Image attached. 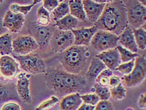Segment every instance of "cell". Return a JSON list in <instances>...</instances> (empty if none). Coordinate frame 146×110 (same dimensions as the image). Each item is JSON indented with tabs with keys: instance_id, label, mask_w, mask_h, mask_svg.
I'll return each mask as SVG.
<instances>
[{
	"instance_id": "4",
	"label": "cell",
	"mask_w": 146,
	"mask_h": 110,
	"mask_svg": "<svg viewBox=\"0 0 146 110\" xmlns=\"http://www.w3.org/2000/svg\"><path fill=\"white\" fill-rule=\"evenodd\" d=\"M18 61L20 67L28 73L37 74L45 73L46 66L43 59L37 53H29L26 55H14Z\"/></svg>"
},
{
	"instance_id": "26",
	"label": "cell",
	"mask_w": 146,
	"mask_h": 110,
	"mask_svg": "<svg viewBox=\"0 0 146 110\" xmlns=\"http://www.w3.org/2000/svg\"><path fill=\"white\" fill-rule=\"evenodd\" d=\"M37 23L43 26H47L50 23V17L49 12L43 7L41 6L37 11Z\"/></svg>"
},
{
	"instance_id": "24",
	"label": "cell",
	"mask_w": 146,
	"mask_h": 110,
	"mask_svg": "<svg viewBox=\"0 0 146 110\" xmlns=\"http://www.w3.org/2000/svg\"><path fill=\"white\" fill-rule=\"evenodd\" d=\"M52 13L53 20L55 21L70 13L68 2L64 1V0L62 2H60L58 5L52 11Z\"/></svg>"
},
{
	"instance_id": "17",
	"label": "cell",
	"mask_w": 146,
	"mask_h": 110,
	"mask_svg": "<svg viewBox=\"0 0 146 110\" xmlns=\"http://www.w3.org/2000/svg\"><path fill=\"white\" fill-rule=\"evenodd\" d=\"M119 42L125 49L131 52L137 53L138 47L136 44L133 30L130 27H126L119 35Z\"/></svg>"
},
{
	"instance_id": "2",
	"label": "cell",
	"mask_w": 146,
	"mask_h": 110,
	"mask_svg": "<svg viewBox=\"0 0 146 110\" xmlns=\"http://www.w3.org/2000/svg\"><path fill=\"white\" fill-rule=\"evenodd\" d=\"M94 25L98 29L119 35L129 26L127 9L122 0L106 3L104 10Z\"/></svg>"
},
{
	"instance_id": "15",
	"label": "cell",
	"mask_w": 146,
	"mask_h": 110,
	"mask_svg": "<svg viewBox=\"0 0 146 110\" xmlns=\"http://www.w3.org/2000/svg\"><path fill=\"white\" fill-rule=\"evenodd\" d=\"M96 57L104 63L107 68L112 71L115 70L122 62L119 51L116 47L101 52Z\"/></svg>"
},
{
	"instance_id": "22",
	"label": "cell",
	"mask_w": 146,
	"mask_h": 110,
	"mask_svg": "<svg viewBox=\"0 0 146 110\" xmlns=\"http://www.w3.org/2000/svg\"><path fill=\"white\" fill-rule=\"evenodd\" d=\"M78 24V20L68 13L60 20L56 21L55 26L62 30H72L77 28Z\"/></svg>"
},
{
	"instance_id": "20",
	"label": "cell",
	"mask_w": 146,
	"mask_h": 110,
	"mask_svg": "<svg viewBox=\"0 0 146 110\" xmlns=\"http://www.w3.org/2000/svg\"><path fill=\"white\" fill-rule=\"evenodd\" d=\"M107 67L104 63L97 57L92 60L89 68L86 73V79L88 81H93L96 79L100 72L106 69Z\"/></svg>"
},
{
	"instance_id": "25",
	"label": "cell",
	"mask_w": 146,
	"mask_h": 110,
	"mask_svg": "<svg viewBox=\"0 0 146 110\" xmlns=\"http://www.w3.org/2000/svg\"><path fill=\"white\" fill-rule=\"evenodd\" d=\"M138 49L145 50L146 48V31L142 27L132 29Z\"/></svg>"
},
{
	"instance_id": "39",
	"label": "cell",
	"mask_w": 146,
	"mask_h": 110,
	"mask_svg": "<svg viewBox=\"0 0 146 110\" xmlns=\"http://www.w3.org/2000/svg\"><path fill=\"white\" fill-rule=\"evenodd\" d=\"M138 106L140 108L145 109L146 108V94H141L138 99Z\"/></svg>"
},
{
	"instance_id": "18",
	"label": "cell",
	"mask_w": 146,
	"mask_h": 110,
	"mask_svg": "<svg viewBox=\"0 0 146 110\" xmlns=\"http://www.w3.org/2000/svg\"><path fill=\"white\" fill-rule=\"evenodd\" d=\"M83 103L78 92L67 94L62 99L60 108L62 110H77Z\"/></svg>"
},
{
	"instance_id": "14",
	"label": "cell",
	"mask_w": 146,
	"mask_h": 110,
	"mask_svg": "<svg viewBox=\"0 0 146 110\" xmlns=\"http://www.w3.org/2000/svg\"><path fill=\"white\" fill-rule=\"evenodd\" d=\"M26 74L20 73L18 75L16 89L20 99L26 104H31L32 102L30 91V80Z\"/></svg>"
},
{
	"instance_id": "40",
	"label": "cell",
	"mask_w": 146,
	"mask_h": 110,
	"mask_svg": "<svg viewBox=\"0 0 146 110\" xmlns=\"http://www.w3.org/2000/svg\"><path fill=\"white\" fill-rule=\"evenodd\" d=\"M95 106L91 105H88V104L82 103L80 107L78 108V110H94Z\"/></svg>"
},
{
	"instance_id": "42",
	"label": "cell",
	"mask_w": 146,
	"mask_h": 110,
	"mask_svg": "<svg viewBox=\"0 0 146 110\" xmlns=\"http://www.w3.org/2000/svg\"><path fill=\"white\" fill-rule=\"evenodd\" d=\"M92 1L97 3H106V0H92Z\"/></svg>"
},
{
	"instance_id": "13",
	"label": "cell",
	"mask_w": 146,
	"mask_h": 110,
	"mask_svg": "<svg viewBox=\"0 0 146 110\" xmlns=\"http://www.w3.org/2000/svg\"><path fill=\"white\" fill-rule=\"evenodd\" d=\"M98 28L94 25L90 28H81L72 29L74 35V45L88 46L90 45L92 38L98 30Z\"/></svg>"
},
{
	"instance_id": "38",
	"label": "cell",
	"mask_w": 146,
	"mask_h": 110,
	"mask_svg": "<svg viewBox=\"0 0 146 110\" xmlns=\"http://www.w3.org/2000/svg\"><path fill=\"white\" fill-rule=\"evenodd\" d=\"M120 83H121V80L119 77L117 76V75H111L109 78V86L110 87L117 86Z\"/></svg>"
},
{
	"instance_id": "45",
	"label": "cell",
	"mask_w": 146,
	"mask_h": 110,
	"mask_svg": "<svg viewBox=\"0 0 146 110\" xmlns=\"http://www.w3.org/2000/svg\"><path fill=\"white\" fill-rule=\"evenodd\" d=\"M106 3H110L112 1H113V0H106Z\"/></svg>"
},
{
	"instance_id": "34",
	"label": "cell",
	"mask_w": 146,
	"mask_h": 110,
	"mask_svg": "<svg viewBox=\"0 0 146 110\" xmlns=\"http://www.w3.org/2000/svg\"><path fill=\"white\" fill-rule=\"evenodd\" d=\"M81 99L83 103L96 106L100 101V98L96 94H87L81 96Z\"/></svg>"
},
{
	"instance_id": "10",
	"label": "cell",
	"mask_w": 146,
	"mask_h": 110,
	"mask_svg": "<svg viewBox=\"0 0 146 110\" xmlns=\"http://www.w3.org/2000/svg\"><path fill=\"white\" fill-rule=\"evenodd\" d=\"M39 45L30 35H21L13 40V51L26 55L39 48Z\"/></svg>"
},
{
	"instance_id": "35",
	"label": "cell",
	"mask_w": 146,
	"mask_h": 110,
	"mask_svg": "<svg viewBox=\"0 0 146 110\" xmlns=\"http://www.w3.org/2000/svg\"><path fill=\"white\" fill-rule=\"evenodd\" d=\"M96 110H113L114 106L113 104L108 100H101L97 103L95 106Z\"/></svg>"
},
{
	"instance_id": "32",
	"label": "cell",
	"mask_w": 146,
	"mask_h": 110,
	"mask_svg": "<svg viewBox=\"0 0 146 110\" xmlns=\"http://www.w3.org/2000/svg\"><path fill=\"white\" fill-rule=\"evenodd\" d=\"M134 60L135 59H133L130 61L123 62L115 69V70L119 71L120 73L124 75L131 73L134 66Z\"/></svg>"
},
{
	"instance_id": "6",
	"label": "cell",
	"mask_w": 146,
	"mask_h": 110,
	"mask_svg": "<svg viewBox=\"0 0 146 110\" xmlns=\"http://www.w3.org/2000/svg\"><path fill=\"white\" fill-rule=\"evenodd\" d=\"M146 76L145 56L136 57L134 60V66L131 73L124 75L123 81L128 87L138 86L142 83Z\"/></svg>"
},
{
	"instance_id": "12",
	"label": "cell",
	"mask_w": 146,
	"mask_h": 110,
	"mask_svg": "<svg viewBox=\"0 0 146 110\" xmlns=\"http://www.w3.org/2000/svg\"><path fill=\"white\" fill-rule=\"evenodd\" d=\"M20 69L15 60L8 55L0 57V75L6 79H12L17 76Z\"/></svg>"
},
{
	"instance_id": "16",
	"label": "cell",
	"mask_w": 146,
	"mask_h": 110,
	"mask_svg": "<svg viewBox=\"0 0 146 110\" xmlns=\"http://www.w3.org/2000/svg\"><path fill=\"white\" fill-rule=\"evenodd\" d=\"M87 18L95 23L102 13L106 3H97L92 0H82Z\"/></svg>"
},
{
	"instance_id": "29",
	"label": "cell",
	"mask_w": 146,
	"mask_h": 110,
	"mask_svg": "<svg viewBox=\"0 0 146 110\" xmlns=\"http://www.w3.org/2000/svg\"><path fill=\"white\" fill-rule=\"evenodd\" d=\"M113 75V72L109 68L105 69L102 71L99 75H98L96 80L101 86H109V78L111 75Z\"/></svg>"
},
{
	"instance_id": "43",
	"label": "cell",
	"mask_w": 146,
	"mask_h": 110,
	"mask_svg": "<svg viewBox=\"0 0 146 110\" xmlns=\"http://www.w3.org/2000/svg\"><path fill=\"white\" fill-rule=\"evenodd\" d=\"M137 1L143 6H146V0H137Z\"/></svg>"
},
{
	"instance_id": "28",
	"label": "cell",
	"mask_w": 146,
	"mask_h": 110,
	"mask_svg": "<svg viewBox=\"0 0 146 110\" xmlns=\"http://www.w3.org/2000/svg\"><path fill=\"white\" fill-rule=\"evenodd\" d=\"M110 96L112 98L116 100H122L126 96V90L121 83L117 86L110 88Z\"/></svg>"
},
{
	"instance_id": "31",
	"label": "cell",
	"mask_w": 146,
	"mask_h": 110,
	"mask_svg": "<svg viewBox=\"0 0 146 110\" xmlns=\"http://www.w3.org/2000/svg\"><path fill=\"white\" fill-rule=\"evenodd\" d=\"M34 5H18L17 3H14L10 6L9 8V10H11L12 12L15 13H20L23 14L24 15H27L28 13H29L31 8H33Z\"/></svg>"
},
{
	"instance_id": "8",
	"label": "cell",
	"mask_w": 146,
	"mask_h": 110,
	"mask_svg": "<svg viewBox=\"0 0 146 110\" xmlns=\"http://www.w3.org/2000/svg\"><path fill=\"white\" fill-rule=\"evenodd\" d=\"M30 35L35 40L40 47H45L50 42L54 30L53 28L40 25L37 22H30L27 25Z\"/></svg>"
},
{
	"instance_id": "47",
	"label": "cell",
	"mask_w": 146,
	"mask_h": 110,
	"mask_svg": "<svg viewBox=\"0 0 146 110\" xmlns=\"http://www.w3.org/2000/svg\"><path fill=\"white\" fill-rule=\"evenodd\" d=\"M3 1H4V0H0V3H2Z\"/></svg>"
},
{
	"instance_id": "23",
	"label": "cell",
	"mask_w": 146,
	"mask_h": 110,
	"mask_svg": "<svg viewBox=\"0 0 146 110\" xmlns=\"http://www.w3.org/2000/svg\"><path fill=\"white\" fill-rule=\"evenodd\" d=\"M13 52V39L11 34L5 33L0 35V54L9 55Z\"/></svg>"
},
{
	"instance_id": "30",
	"label": "cell",
	"mask_w": 146,
	"mask_h": 110,
	"mask_svg": "<svg viewBox=\"0 0 146 110\" xmlns=\"http://www.w3.org/2000/svg\"><path fill=\"white\" fill-rule=\"evenodd\" d=\"M95 91L99 97L100 100H108L110 97V88L108 86H103L98 83L94 84Z\"/></svg>"
},
{
	"instance_id": "27",
	"label": "cell",
	"mask_w": 146,
	"mask_h": 110,
	"mask_svg": "<svg viewBox=\"0 0 146 110\" xmlns=\"http://www.w3.org/2000/svg\"><path fill=\"white\" fill-rule=\"evenodd\" d=\"M116 48L118 50L120 59H121V62H126L131 61L132 59H135L136 57L139 55L137 53L132 52L131 50L125 49V47H123L122 45H117Z\"/></svg>"
},
{
	"instance_id": "1",
	"label": "cell",
	"mask_w": 146,
	"mask_h": 110,
	"mask_svg": "<svg viewBox=\"0 0 146 110\" xmlns=\"http://www.w3.org/2000/svg\"><path fill=\"white\" fill-rule=\"evenodd\" d=\"M45 81L50 89L60 96L78 92L87 84V79L81 75L56 69H46Z\"/></svg>"
},
{
	"instance_id": "7",
	"label": "cell",
	"mask_w": 146,
	"mask_h": 110,
	"mask_svg": "<svg viewBox=\"0 0 146 110\" xmlns=\"http://www.w3.org/2000/svg\"><path fill=\"white\" fill-rule=\"evenodd\" d=\"M119 42V36L112 32L98 29L92 38L90 45L98 52L115 48Z\"/></svg>"
},
{
	"instance_id": "21",
	"label": "cell",
	"mask_w": 146,
	"mask_h": 110,
	"mask_svg": "<svg viewBox=\"0 0 146 110\" xmlns=\"http://www.w3.org/2000/svg\"><path fill=\"white\" fill-rule=\"evenodd\" d=\"M68 5L70 13L78 20L86 21L87 20L84 11L82 0H69Z\"/></svg>"
},
{
	"instance_id": "19",
	"label": "cell",
	"mask_w": 146,
	"mask_h": 110,
	"mask_svg": "<svg viewBox=\"0 0 146 110\" xmlns=\"http://www.w3.org/2000/svg\"><path fill=\"white\" fill-rule=\"evenodd\" d=\"M20 99L13 83L8 84H0V103L9 101L11 100Z\"/></svg>"
},
{
	"instance_id": "11",
	"label": "cell",
	"mask_w": 146,
	"mask_h": 110,
	"mask_svg": "<svg viewBox=\"0 0 146 110\" xmlns=\"http://www.w3.org/2000/svg\"><path fill=\"white\" fill-rule=\"evenodd\" d=\"M25 21V15L20 13H15L9 10L3 20V25L11 33L20 32Z\"/></svg>"
},
{
	"instance_id": "46",
	"label": "cell",
	"mask_w": 146,
	"mask_h": 110,
	"mask_svg": "<svg viewBox=\"0 0 146 110\" xmlns=\"http://www.w3.org/2000/svg\"><path fill=\"white\" fill-rule=\"evenodd\" d=\"M58 1L59 2H62V1H63V0H58Z\"/></svg>"
},
{
	"instance_id": "3",
	"label": "cell",
	"mask_w": 146,
	"mask_h": 110,
	"mask_svg": "<svg viewBox=\"0 0 146 110\" xmlns=\"http://www.w3.org/2000/svg\"><path fill=\"white\" fill-rule=\"evenodd\" d=\"M88 57L87 46L73 45L59 52L57 59L66 71L78 74L86 66Z\"/></svg>"
},
{
	"instance_id": "49",
	"label": "cell",
	"mask_w": 146,
	"mask_h": 110,
	"mask_svg": "<svg viewBox=\"0 0 146 110\" xmlns=\"http://www.w3.org/2000/svg\"><path fill=\"white\" fill-rule=\"evenodd\" d=\"M68 1H69V0H68Z\"/></svg>"
},
{
	"instance_id": "44",
	"label": "cell",
	"mask_w": 146,
	"mask_h": 110,
	"mask_svg": "<svg viewBox=\"0 0 146 110\" xmlns=\"http://www.w3.org/2000/svg\"><path fill=\"white\" fill-rule=\"evenodd\" d=\"M43 1V0H33V5H35L36 4H38V3H40L41 1Z\"/></svg>"
},
{
	"instance_id": "36",
	"label": "cell",
	"mask_w": 146,
	"mask_h": 110,
	"mask_svg": "<svg viewBox=\"0 0 146 110\" xmlns=\"http://www.w3.org/2000/svg\"><path fill=\"white\" fill-rule=\"evenodd\" d=\"M58 0H43V6L48 12H52L59 4Z\"/></svg>"
},
{
	"instance_id": "48",
	"label": "cell",
	"mask_w": 146,
	"mask_h": 110,
	"mask_svg": "<svg viewBox=\"0 0 146 110\" xmlns=\"http://www.w3.org/2000/svg\"><path fill=\"white\" fill-rule=\"evenodd\" d=\"M0 57H1V54H0Z\"/></svg>"
},
{
	"instance_id": "9",
	"label": "cell",
	"mask_w": 146,
	"mask_h": 110,
	"mask_svg": "<svg viewBox=\"0 0 146 110\" xmlns=\"http://www.w3.org/2000/svg\"><path fill=\"white\" fill-rule=\"evenodd\" d=\"M74 35L72 30H54L51 39L52 49L56 53L61 52L74 45Z\"/></svg>"
},
{
	"instance_id": "37",
	"label": "cell",
	"mask_w": 146,
	"mask_h": 110,
	"mask_svg": "<svg viewBox=\"0 0 146 110\" xmlns=\"http://www.w3.org/2000/svg\"><path fill=\"white\" fill-rule=\"evenodd\" d=\"M2 110H20V106L15 103H8L3 105Z\"/></svg>"
},
{
	"instance_id": "33",
	"label": "cell",
	"mask_w": 146,
	"mask_h": 110,
	"mask_svg": "<svg viewBox=\"0 0 146 110\" xmlns=\"http://www.w3.org/2000/svg\"><path fill=\"white\" fill-rule=\"evenodd\" d=\"M59 99L57 97L55 96H51L48 99L40 104L39 106L36 108V110H44L48 109L55 106L56 103H58Z\"/></svg>"
},
{
	"instance_id": "41",
	"label": "cell",
	"mask_w": 146,
	"mask_h": 110,
	"mask_svg": "<svg viewBox=\"0 0 146 110\" xmlns=\"http://www.w3.org/2000/svg\"><path fill=\"white\" fill-rule=\"evenodd\" d=\"M6 30V28L3 26V21L0 20V35L5 33Z\"/></svg>"
},
{
	"instance_id": "5",
	"label": "cell",
	"mask_w": 146,
	"mask_h": 110,
	"mask_svg": "<svg viewBox=\"0 0 146 110\" xmlns=\"http://www.w3.org/2000/svg\"><path fill=\"white\" fill-rule=\"evenodd\" d=\"M129 25L133 29L142 27L145 23L146 8L137 0H128L125 4Z\"/></svg>"
}]
</instances>
